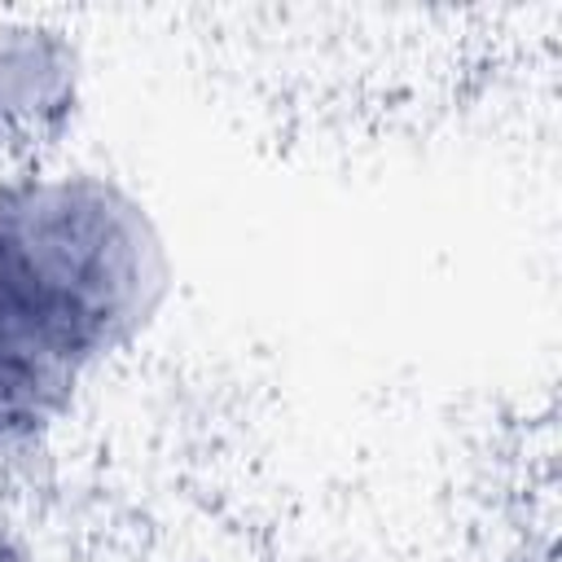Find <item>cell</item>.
<instances>
[{"instance_id": "cell-3", "label": "cell", "mask_w": 562, "mask_h": 562, "mask_svg": "<svg viewBox=\"0 0 562 562\" xmlns=\"http://www.w3.org/2000/svg\"><path fill=\"white\" fill-rule=\"evenodd\" d=\"M75 386L79 382L70 373H61L57 364H48L0 316V448L26 443L40 430H48L66 413Z\"/></svg>"}, {"instance_id": "cell-1", "label": "cell", "mask_w": 562, "mask_h": 562, "mask_svg": "<svg viewBox=\"0 0 562 562\" xmlns=\"http://www.w3.org/2000/svg\"><path fill=\"white\" fill-rule=\"evenodd\" d=\"M171 281V246L123 180L31 167L0 184V316L75 382L149 334Z\"/></svg>"}, {"instance_id": "cell-2", "label": "cell", "mask_w": 562, "mask_h": 562, "mask_svg": "<svg viewBox=\"0 0 562 562\" xmlns=\"http://www.w3.org/2000/svg\"><path fill=\"white\" fill-rule=\"evenodd\" d=\"M83 110L79 44L35 18H0V149L40 154Z\"/></svg>"}, {"instance_id": "cell-4", "label": "cell", "mask_w": 562, "mask_h": 562, "mask_svg": "<svg viewBox=\"0 0 562 562\" xmlns=\"http://www.w3.org/2000/svg\"><path fill=\"white\" fill-rule=\"evenodd\" d=\"M0 562H44V558L35 553V544H31L9 518H0Z\"/></svg>"}]
</instances>
